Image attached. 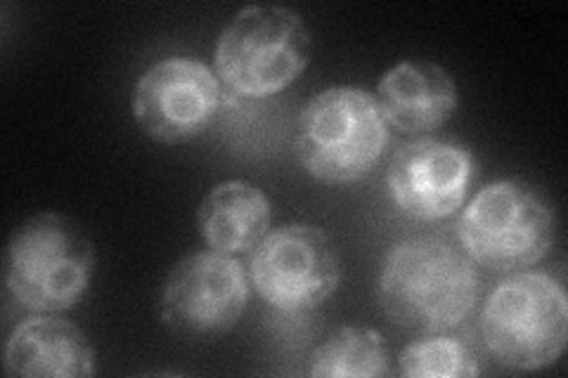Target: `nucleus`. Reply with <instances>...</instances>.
<instances>
[{"label":"nucleus","instance_id":"f257e3e1","mask_svg":"<svg viewBox=\"0 0 568 378\" xmlns=\"http://www.w3.org/2000/svg\"><path fill=\"white\" fill-rule=\"evenodd\" d=\"M481 296L474 260L459 246L419 234L388 251L377 279L382 310L405 329L446 334L459 327Z\"/></svg>","mask_w":568,"mask_h":378},{"label":"nucleus","instance_id":"f8f14e48","mask_svg":"<svg viewBox=\"0 0 568 378\" xmlns=\"http://www.w3.org/2000/svg\"><path fill=\"white\" fill-rule=\"evenodd\" d=\"M377 104L388 125L422 135L438 131L457 110V85L446 69L407 60L386 71L377 85Z\"/></svg>","mask_w":568,"mask_h":378},{"label":"nucleus","instance_id":"4468645a","mask_svg":"<svg viewBox=\"0 0 568 378\" xmlns=\"http://www.w3.org/2000/svg\"><path fill=\"white\" fill-rule=\"evenodd\" d=\"M315 378H379L390 374L386 338L365 327H342L311 355Z\"/></svg>","mask_w":568,"mask_h":378},{"label":"nucleus","instance_id":"f03ea898","mask_svg":"<svg viewBox=\"0 0 568 378\" xmlns=\"http://www.w3.org/2000/svg\"><path fill=\"white\" fill-rule=\"evenodd\" d=\"M390 142L377 98L336 85L317 93L298 114L294 152L311 177L325 185H353L379 164Z\"/></svg>","mask_w":568,"mask_h":378},{"label":"nucleus","instance_id":"39448f33","mask_svg":"<svg viewBox=\"0 0 568 378\" xmlns=\"http://www.w3.org/2000/svg\"><path fill=\"white\" fill-rule=\"evenodd\" d=\"M313 55L304 17L282 6L237 12L216 45V76L237 95L268 98L287 88Z\"/></svg>","mask_w":568,"mask_h":378},{"label":"nucleus","instance_id":"7ed1b4c3","mask_svg":"<svg viewBox=\"0 0 568 378\" xmlns=\"http://www.w3.org/2000/svg\"><path fill=\"white\" fill-rule=\"evenodd\" d=\"M95 248L83 227L62 213H39L12 232L6 286L31 313L71 310L91 286Z\"/></svg>","mask_w":568,"mask_h":378},{"label":"nucleus","instance_id":"423d86ee","mask_svg":"<svg viewBox=\"0 0 568 378\" xmlns=\"http://www.w3.org/2000/svg\"><path fill=\"white\" fill-rule=\"evenodd\" d=\"M481 336L497 362L536 371L555 365L568 340V300L545 273H519L495 286L481 313Z\"/></svg>","mask_w":568,"mask_h":378},{"label":"nucleus","instance_id":"6e6552de","mask_svg":"<svg viewBox=\"0 0 568 378\" xmlns=\"http://www.w3.org/2000/svg\"><path fill=\"white\" fill-rule=\"evenodd\" d=\"M223 102L221 79L204 62L169 58L140 76L133 116L152 140L190 142L216 121Z\"/></svg>","mask_w":568,"mask_h":378},{"label":"nucleus","instance_id":"1a4fd4ad","mask_svg":"<svg viewBox=\"0 0 568 378\" xmlns=\"http://www.w3.org/2000/svg\"><path fill=\"white\" fill-rule=\"evenodd\" d=\"M246 303L244 265L219 251H197L169 273L162 292V319L175 331L216 336L235 327Z\"/></svg>","mask_w":568,"mask_h":378},{"label":"nucleus","instance_id":"20e7f679","mask_svg":"<svg viewBox=\"0 0 568 378\" xmlns=\"http://www.w3.org/2000/svg\"><path fill=\"white\" fill-rule=\"evenodd\" d=\"M465 254L493 273H521L555 246L557 218L545 196L521 180L478 192L455 225Z\"/></svg>","mask_w":568,"mask_h":378},{"label":"nucleus","instance_id":"2eb2a0df","mask_svg":"<svg viewBox=\"0 0 568 378\" xmlns=\"http://www.w3.org/2000/svg\"><path fill=\"white\" fill-rule=\"evenodd\" d=\"M398 371L407 378H471L481 374V367L465 340L426 334L405 346L398 357Z\"/></svg>","mask_w":568,"mask_h":378},{"label":"nucleus","instance_id":"9b49d317","mask_svg":"<svg viewBox=\"0 0 568 378\" xmlns=\"http://www.w3.org/2000/svg\"><path fill=\"white\" fill-rule=\"evenodd\" d=\"M6 371L22 378H88L95 374V350L77 324L36 313L10 334Z\"/></svg>","mask_w":568,"mask_h":378},{"label":"nucleus","instance_id":"0eeeda50","mask_svg":"<svg viewBox=\"0 0 568 378\" xmlns=\"http://www.w3.org/2000/svg\"><path fill=\"white\" fill-rule=\"evenodd\" d=\"M252 284L282 313H308L339 289L342 260L325 229L306 223L268 232L252 256Z\"/></svg>","mask_w":568,"mask_h":378},{"label":"nucleus","instance_id":"ddd939ff","mask_svg":"<svg viewBox=\"0 0 568 378\" xmlns=\"http://www.w3.org/2000/svg\"><path fill=\"white\" fill-rule=\"evenodd\" d=\"M271 221L268 196L244 180H230L213 187L197 213V227L206 246L227 256L252 254L268 237Z\"/></svg>","mask_w":568,"mask_h":378},{"label":"nucleus","instance_id":"9d476101","mask_svg":"<svg viewBox=\"0 0 568 378\" xmlns=\"http://www.w3.org/2000/svg\"><path fill=\"white\" fill-rule=\"evenodd\" d=\"M476 171L467 147L419 137L390 156L386 183L390 200L407 218L436 223L455 215L467 200Z\"/></svg>","mask_w":568,"mask_h":378}]
</instances>
